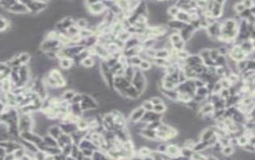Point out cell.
<instances>
[{"instance_id":"ab89813d","label":"cell","mask_w":255,"mask_h":160,"mask_svg":"<svg viewBox=\"0 0 255 160\" xmlns=\"http://www.w3.org/2000/svg\"><path fill=\"white\" fill-rule=\"evenodd\" d=\"M222 89V84H221L220 82H217V83H215L213 84V93L215 94H218Z\"/></svg>"},{"instance_id":"7dc6e473","label":"cell","mask_w":255,"mask_h":160,"mask_svg":"<svg viewBox=\"0 0 255 160\" xmlns=\"http://www.w3.org/2000/svg\"><path fill=\"white\" fill-rule=\"evenodd\" d=\"M217 51H218V54L220 56H224L226 55L227 54V49L224 46H222L220 48L217 49Z\"/></svg>"},{"instance_id":"d6a6232c","label":"cell","mask_w":255,"mask_h":160,"mask_svg":"<svg viewBox=\"0 0 255 160\" xmlns=\"http://www.w3.org/2000/svg\"><path fill=\"white\" fill-rule=\"evenodd\" d=\"M144 52H145V55H146L148 58L153 59H154L155 56H156L157 50H155V49L154 48H147Z\"/></svg>"},{"instance_id":"c3c4849f","label":"cell","mask_w":255,"mask_h":160,"mask_svg":"<svg viewBox=\"0 0 255 160\" xmlns=\"http://www.w3.org/2000/svg\"><path fill=\"white\" fill-rule=\"evenodd\" d=\"M206 160H217V159L216 158H214L213 156H210L209 158L206 159Z\"/></svg>"},{"instance_id":"ffe728a7","label":"cell","mask_w":255,"mask_h":160,"mask_svg":"<svg viewBox=\"0 0 255 160\" xmlns=\"http://www.w3.org/2000/svg\"><path fill=\"white\" fill-rule=\"evenodd\" d=\"M177 99L179 100L180 102H182V103H189V102L191 101L192 98L190 96V94L186 93V92H181L179 91L178 92V98Z\"/></svg>"},{"instance_id":"ac0fdd59","label":"cell","mask_w":255,"mask_h":160,"mask_svg":"<svg viewBox=\"0 0 255 160\" xmlns=\"http://www.w3.org/2000/svg\"><path fill=\"white\" fill-rule=\"evenodd\" d=\"M80 64L82 65V66H83L85 68H91L94 66L95 64V61L93 57L91 56H88L87 58H85L84 59H82L81 61Z\"/></svg>"},{"instance_id":"4dcf8cb0","label":"cell","mask_w":255,"mask_h":160,"mask_svg":"<svg viewBox=\"0 0 255 160\" xmlns=\"http://www.w3.org/2000/svg\"><path fill=\"white\" fill-rule=\"evenodd\" d=\"M197 90L195 91V93L197 95H199V96H202V97H205L208 94V88H206V87H199V88H196Z\"/></svg>"},{"instance_id":"9a60e30c","label":"cell","mask_w":255,"mask_h":160,"mask_svg":"<svg viewBox=\"0 0 255 160\" xmlns=\"http://www.w3.org/2000/svg\"><path fill=\"white\" fill-rule=\"evenodd\" d=\"M42 139H43V143L48 146H51V147H59L58 146V143L57 140L52 138L51 136L49 135H45L42 136Z\"/></svg>"},{"instance_id":"e575fe53","label":"cell","mask_w":255,"mask_h":160,"mask_svg":"<svg viewBox=\"0 0 255 160\" xmlns=\"http://www.w3.org/2000/svg\"><path fill=\"white\" fill-rule=\"evenodd\" d=\"M219 94L221 95V98L225 99V100H227L228 98H230V96L229 89H224V88H222L220 92H219Z\"/></svg>"},{"instance_id":"3957f363","label":"cell","mask_w":255,"mask_h":160,"mask_svg":"<svg viewBox=\"0 0 255 160\" xmlns=\"http://www.w3.org/2000/svg\"><path fill=\"white\" fill-rule=\"evenodd\" d=\"M27 7L29 13L31 14H39L47 9L49 2L46 1H23Z\"/></svg>"},{"instance_id":"f35d334b","label":"cell","mask_w":255,"mask_h":160,"mask_svg":"<svg viewBox=\"0 0 255 160\" xmlns=\"http://www.w3.org/2000/svg\"><path fill=\"white\" fill-rule=\"evenodd\" d=\"M177 70V68L174 66V64H170L169 66L166 67V72L167 75H171Z\"/></svg>"},{"instance_id":"9c48e42d","label":"cell","mask_w":255,"mask_h":160,"mask_svg":"<svg viewBox=\"0 0 255 160\" xmlns=\"http://www.w3.org/2000/svg\"><path fill=\"white\" fill-rule=\"evenodd\" d=\"M74 65V62L72 58L63 57L58 59V66L62 70H70Z\"/></svg>"},{"instance_id":"d6986e66","label":"cell","mask_w":255,"mask_h":160,"mask_svg":"<svg viewBox=\"0 0 255 160\" xmlns=\"http://www.w3.org/2000/svg\"><path fill=\"white\" fill-rule=\"evenodd\" d=\"M176 19L178 20V21L182 22V23H186V22H190V15H189L188 12H185V11H179V12L178 13V14L176 15Z\"/></svg>"},{"instance_id":"f546056e","label":"cell","mask_w":255,"mask_h":160,"mask_svg":"<svg viewBox=\"0 0 255 160\" xmlns=\"http://www.w3.org/2000/svg\"><path fill=\"white\" fill-rule=\"evenodd\" d=\"M175 56L180 59H187L190 56L188 51H184V50H181V51H176V55Z\"/></svg>"},{"instance_id":"836d02e7","label":"cell","mask_w":255,"mask_h":160,"mask_svg":"<svg viewBox=\"0 0 255 160\" xmlns=\"http://www.w3.org/2000/svg\"><path fill=\"white\" fill-rule=\"evenodd\" d=\"M138 153H139L140 156L148 157L150 155V148H148V147L143 146V147L140 148Z\"/></svg>"},{"instance_id":"d590c367","label":"cell","mask_w":255,"mask_h":160,"mask_svg":"<svg viewBox=\"0 0 255 160\" xmlns=\"http://www.w3.org/2000/svg\"><path fill=\"white\" fill-rule=\"evenodd\" d=\"M249 140L247 139L246 135H241L238 138V141H237V143H238L239 146H244L245 145H246L248 143Z\"/></svg>"},{"instance_id":"ba28073f","label":"cell","mask_w":255,"mask_h":160,"mask_svg":"<svg viewBox=\"0 0 255 160\" xmlns=\"http://www.w3.org/2000/svg\"><path fill=\"white\" fill-rule=\"evenodd\" d=\"M145 113H146V111L142 107H138L135 108L130 114V122H133V123L139 122L142 120L144 115H145Z\"/></svg>"},{"instance_id":"d4e9b609","label":"cell","mask_w":255,"mask_h":160,"mask_svg":"<svg viewBox=\"0 0 255 160\" xmlns=\"http://www.w3.org/2000/svg\"><path fill=\"white\" fill-rule=\"evenodd\" d=\"M176 86V83L170 82V81H167V80H164L163 83H162V87L165 91H174Z\"/></svg>"},{"instance_id":"ee69618b","label":"cell","mask_w":255,"mask_h":160,"mask_svg":"<svg viewBox=\"0 0 255 160\" xmlns=\"http://www.w3.org/2000/svg\"><path fill=\"white\" fill-rule=\"evenodd\" d=\"M241 3L244 5V7H245V9H246V8H247V9L252 8V7H254V3L252 2V1H243V2H241Z\"/></svg>"},{"instance_id":"5b68a950","label":"cell","mask_w":255,"mask_h":160,"mask_svg":"<svg viewBox=\"0 0 255 160\" xmlns=\"http://www.w3.org/2000/svg\"><path fill=\"white\" fill-rule=\"evenodd\" d=\"M19 138L25 141H27L29 143H33L37 146L43 143L42 136L39 135V134L35 133V131H26V132L20 133Z\"/></svg>"},{"instance_id":"7c38bea8","label":"cell","mask_w":255,"mask_h":160,"mask_svg":"<svg viewBox=\"0 0 255 160\" xmlns=\"http://www.w3.org/2000/svg\"><path fill=\"white\" fill-rule=\"evenodd\" d=\"M11 20L0 14V33L7 32V30L11 27Z\"/></svg>"},{"instance_id":"8fae6325","label":"cell","mask_w":255,"mask_h":160,"mask_svg":"<svg viewBox=\"0 0 255 160\" xmlns=\"http://www.w3.org/2000/svg\"><path fill=\"white\" fill-rule=\"evenodd\" d=\"M62 134H63V131L60 127L59 124H52L47 129V135L51 136L56 140L59 138Z\"/></svg>"},{"instance_id":"4fadbf2b","label":"cell","mask_w":255,"mask_h":160,"mask_svg":"<svg viewBox=\"0 0 255 160\" xmlns=\"http://www.w3.org/2000/svg\"><path fill=\"white\" fill-rule=\"evenodd\" d=\"M75 94H76V92L74 91L73 89H68V90H66V91H63L60 98H61V99L63 101L70 103L71 100L73 99L74 96Z\"/></svg>"},{"instance_id":"e0dca14e","label":"cell","mask_w":255,"mask_h":160,"mask_svg":"<svg viewBox=\"0 0 255 160\" xmlns=\"http://www.w3.org/2000/svg\"><path fill=\"white\" fill-rule=\"evenodd\" d=\"M215 135L214 131L212 129H206L205 130L203 133L202 134V137H201V140L202 142H206V141H210V139L213 138Z\"/></svg>"},{"instance_id":"5bb4252c","label":"cell","mask_w":255,"mask_h":160,"mask_svg":"<svg viewBox=\"0 0 255 160\" xmlns=\"http://www.w3.org/2000/svg\"><path fill=\"white\" fill-rule=\"evenodd\" d=\"M166 152L167 154L168 155H170V156L176 157L178 156L180 153H181V150L178 148V146L176 145H169V146H166Z\"/></svg>"},{"instance_id":"4316f807","label":"cell","mask_w":255,"mask_h":160,"mask_svg":"<svg viewBox=\"0 0 255 160\" xmlns=\"http://www.w3.org/2000/svg\"><path fill=\"white\" fill-rule=\"evenodd\" d=\"M141 107L143 108L144 110L147 112L153 111V109H154V105L152 104V103H151L150 100H148V99L142 102V106H141Z\"/></svg>"},{"instance_id":"2e32d148","label":"cell","mask_w":255,"mask_h":160,"mask_svg":"<svg viewBox=\"0 0 255 160\" xmlns=\"http://www.w3.org/2000/svg\"><path fill=\"white\" fill-rule=\"evenodd\" d=\"M77 129L78 131H86L88 130V122L87 120L83 117H81L78 122L75 123Z\"/></svg>"},{"instance_id":"60d3db41","label":"cell","mask_w":255,"mask_h":160,"mask_svg":"<svg viewBox=\"0 0 255 160\" xmlns=\"http://www.w3.org/2000/svg\"><path fill=\"white\" fill-rule=\"evenodd\" d=\"M151 103H152V104L154 105V106H156V105H158V104H161V103H163V101H162V99L160 98L159 97H157V96H154V97H151L150 98V99H149Z\"/></svg>"},{"instance_id":"7402d4cb","label":"cell","mask_w":255,"mask_h":160,"mask_svg":"<svg viewBox=\"0 0 255 160\" xmlns=\"http://www.w3.org/2000/svg\"><path fill=\"white\" fill-rule=\"evenodd\" d=\"M169 55H170V53H169L168 50H166V49H159V50H158L157 52H156L155 58H157V59H167Z\"/></svg>"},{"instance_id":"1f68e13d","label":"cell","mask_w":255,"mask_h":160,"mask_svg":"<svg viewBox=\"0 0 255 160\" xmlns=\"http://www.w3.org/2000/svg\"><path fill=\"white\" fill-rule=\"evenodd\" d=\"M170 42L174 45L175 43H177V42L182 41V38H181L180 34H178V33H174V34H172V35H170Z\"/></svg>"},{"instance_id":"44dd1931","label":"cell","mask_w":255,"mask_h":160,"mask_svg":"<svg viewBox=\"0 0 255 160\" xmlns=\"http://www.w3.org/2000/svg\"><path fill=\"white\" fill-rule=\"evenodd\" d=\"M213 109H214V106L212 103H206L202 107L200 112L204 115H208L213 111Z\"/></svg>"},{"instance_id":"bcb514c9","label":"cell","mask_w":255,"mask_h":160,"mask_svg":"<svg viewBox=\"0 0 255 160\" xmlns=\"http://www.w3.org/2000/svg\"><path fill=\"white\" fill-rule=\"evenodd\" d=\"M207 3H208V2H206V1H198V2H196V5H197V7H199V8H206V9Z\"/></svg>"},{"instance_id":"8992f818","label":"cell","mask_w":255,"mask_h":160,"mask_svg":"<svg viewBox=\"0 0 255 160\" xmlns=\"http://www.w3.org/2000/svg\"><path fill=\"white\" fill-rule=\"evenodd\" d=\"M7 12L13 14H30L27 7L23 1H13L11 6L9 7Z\"/></svg>"},{"instance_id":"f6af8a7d","label":"cell","mask_w":255,"mask_h":160,"mask_svg":"<svg viewBox=\"0 0 255 160\" xmlns=\"http://www.w3.org/2000/svg\"><path fill=\"white\" fill-rule=\"evenodd\" d=\"M252 103V100L250 98H245L241 102V104L243 107H247V106H250Z\"/></svg>"},{"instance_id":"6da1fadb","label":"cell","mask_w":255,"mask_h":160,"mask_svg":"<svg viewBox=\"0 0 255 160\" xmlns=\"http://www.w3.org/2000/svg\"><path fill=\"white\" fill-rule=\"evenodd\" d=\"M17 126L19 133L33 131L35 128V119L33 114L18 113Z\"/></svg>"},{"instance_id":"603a6c76","label":"cell","mask_w":255,"mask_h":160,"mask_svg":"<svg viewBox=\"0 0 255 160\" xmlns=\"http://www.w3.org/2000/svg\"><path fill=\"white\" fill-rule=\"evenodd\" d=\"M78 35H80V37L82 39H85V38H87L89 37H91L92 35H94V31L91 30V29H88V28H86V29H82V30H80L79 31V33Z\"/></svg>"},{"instance_id":"f1b7e54d","label":"cell","mask_w":255,"mask_h":160,"mask_svg":"<svg viewBox=\"0 0 255 160\" xmlns=\"http://www.w3.org/2000/svg\"><path fill=\"white\" fill-rule=\"evenodd\" d=\"M166 111V107L164 103H161V104L156 105V106H154V109H153V111L156 114H162Z\"/></svg>"},{"instance_id":"74e56055","label":"cell","mask_w":255,"mask_h":160,"mask_svg":"<svg viewBox=\"0 0 255 160\" xmlns=\"http://www.w3.org/2000/svg\"><path fill=\"white\" fill-rule=\"evenodd\" d=\"M234 152V147H232L231 146H224L222 148V154H224L225 155H230Z\"/></svg>"},{"instance_id":"52a82bcc","label":"cell","mask_w":255,"mask_h":160,"mask_svg":"<svg viewBox=\"0 0 255 160\" xmlns=\"http://www.w3.org/2000/svg\"><path fill=\"white\" fill-rule=\"evenodd\" d=\"M245 55H246V53L241 49V46H235L230 51V59L234 61H237V62L244 60Z\"/></svg>"},{"instance_id":"7a4b0ae2","label":"cell","mask_w":255,"mask_h":160,"mask_svg":"<svg viewBox=\"0 0 255 160\" xmlns=\"http://www.w3.org/2000/svg\"><path fill=\"white\" fill-rule=\"evenodd\" d=\"M63 46L60 43L59 39H49V38H43L42 41L40 42L39 50L42 53L46 52H59Z\"/></svg>"},{"instance_id":"277c9868","label":"cell","mask_w":255,"mask_h":160,"mask_svg":"<svg viewBox=\"0 0 255 160\" xmlns=\"http://www.w3.org/2000/svg\"><path fill=\"white\" fill-rule=\"evenodd\" d=\"M84 4L86 5L88 12L93 15L103 14L106 10V7L103 2H85Z\"/></svg>"},{"instance_id":"8d00e7d4","label":"cell","mask_w":255,"mask_h":160,"mask_svg":"<svg viewBox=\"0 0 255 160\" xmlns=\"http://www.w3.org/2000/svg\"><path fill=\"white\" fill-rule=\"evenodd\" d=\"M234 9H235V11H236L237 13H239V14H241V13H243V12L245 11V7H244V5L241 3L235 4Z\"/></svg>"},{"instance_id":"83f0119b","label":"cell","mask_w":255,"mask_h":160,"mask_svg":"<svg viewBox=\"0 0 255 160\" xmlns=\"http://www.w3.org/2000/svg\"><path fill=\"white\" fill-rule=\"evenodd\" d=\"M179 11H180V9L177 7V5H172L168 8L167 12L168 14H170L172 17H176V15L178 14Z\"/></svg>"},{"instance_id":"cb8c5ba5","label":"cell","mask_w":255,"mask_h":160,"mask_svg":"<svg viewBox=\"0 0 255 160\" xmlns=\"http://www.w3.org/2000/svg\"><path fill=\"white\" fill-rule=\"evenodd\" d=\"M151 68V63L147 59H142L138 66V69L142 71H147Z\"/></svg>"},{"instance_id":"7bdbcfd3","label":"cell","mask_w":255,"mask_h":160,"mask_svg":"<svg viewBox=\"0 0 255 160\" xmlns=\"http://www.w3.org/2000/svg\"><path fill=\"white\" fill-rule=\"evenodd\" d=\"M192 159L194 160H206V157L200 153L192 154Z\"/></svg>"},{"instance_id":"b9f144b4","label":"cell","mask_w":255,"mask_h":160,"mask_svg":"<svg viewBox=\"0 0 255 160\" xmlns=\"http://www.w3.org/2000/svg\"><path fill=\"white\" fill-rule=\"evenodd\" d=\"M228 81L230 82L231 83V85L233 83H236L237 82H238V77L236 75H234V74H230L229 77H228Z\"/></svg>"},{"instance_id":"30bf717a","label":"cell","mask_w":255,"mask_h":160,"mask_svg":"<svg viewBox=\"0 0 255 160\" xmlns=\"http://www.w3.org/2000/svg\"><path fill=\"white\" fill-rule=\"evenodd\" d=\"M15 56L17 58L18 63L20 66H24V65H29V63L31 61L32 57L31 55L27 51H22V52L16 53Z\"/></svg>"},{"instance_id":"484cf974","label":"cell","mask_w":255,"mask_h":160,"mask_svg":"<svg viewBox=\"0 0 255 160\" xmlns=\"http://www.w3.org/2000/svg\"><path fill=\"white\" fill-rule=\"evenodd\" d=\"M79 29L75 26V24L72 25V26H70V27H68L66 30V32H67V34L69 36H73V35H78V33H79Z\"/></svg>"}]
</instances>
